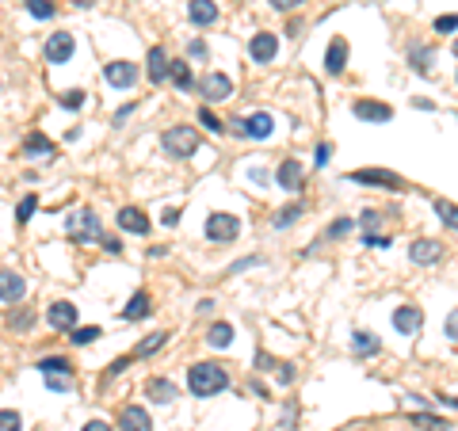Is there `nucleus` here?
Masks as SVG:
<instances>
[{"label":"nucleus","instance_id":"obj_60","mask_svg":"<svg viewBox=\"0 0 458 431\" xmlns=\"http://www.w3.org/2000/svg\"><path fill=\"white\" fill-rule=\"evenodd\" d=\"M451 50H454V58H458V39H454V46H451Z\"/></svg>","mask_w":458,"mask_h":431},{"label":"nucleus","instance_id":"obj_45","mask_svg":"<svg viewBox=\"0 0 458 431\" xmlns=\"http://www.w3.org/2000/svg\"><path fill=\"white\" fill-rule=\"evenodd\" d=\"M363 245H367V248H390V237H386V233H382V237H378V233H367Z\"/></svg>","mask_w":458,"mask_h":431},{"label":"nucleus","instance_id":"obj_35","mask_svg":"<svg viewBox=\"0 0 458 431\" xmlns=\"http://www.w3.org/2000/svg\"><path fill=\"white\" fill-rule=\"evenodd\" d=\"M435 214H439V221H443L447 229H454V233H458V206H454V202L435 199Z\"/></svg>","mask_w":458,"mask_h":431},{"label":"nucleus","instance_id":"obj_50","mask_svg":"<svg viewBox=\"0 0 458 431\" xmlns=\"http://www.w3.org/2000/svg\"><path fill=\"white\" fill-rule=\"evenodd\" d=\"M275 370H279V382H283V386H291V382H294V367H291V363H275Z\"/></svg>","mask_w":458,"mask_h":431},{"label":"nucleus","instance_id":"obj_37","mask_svg":"<svg viewBox=\"0 0 458 431\" xmlns=\"http://www.w3.org/2000/svg\"><path fill=\"white\" fill-rule=\"evenodd\" d=\"M298 218H302V202H291V206H283V210L275 214V229H287V226H294Z\"/></svg>","mask_w":458,"mask_h":431},{"label":"nucleus","instance_id":"obj_10","mask_svg":"<svg viewBox=\"0 0 458 431\" xmlns=\"http://www.w3.org/2000/svg\"><path fill=\"white\" fill-rule=\"evenodd\" d=\"M104 80L111 84V88H134L138 84V65L134 61H107L104 65Z\"/></svg>","mask_w":458,"mask_h":431},{"label":"nucleus","instance_id":"obj_42","mask_svg":"<svg viewBox=\"0 0 458 431\" xmlns=\"http://www.w3.org/2000/svg\"><path fill=\"white\" fill-rule=\"evenodd\" d=\"M188 58H199V61H207V58H210L207 42H203V39H191V42H188Z\"/></svg>","mask_w":458,"mask_h":431},{"label":"nucleus","instance_id":"obj_12","mask_svg":"<svg viewBox=\"0 0 458 431\" xmlns=\"http://www.w3.org/2000/svg\"><path fill=\"white\" fill-rule=\"evenodd\" d=\"M275 54H279V39H275L271 31L252 35V42H248V58H252V61L267 65V61H275Z\"/></svg>","mask_w":458,"mask_h":431},{"label":"nucleus","instance_id":"obj_57","mask_svg":"<svg viewBox=\"0 0 458 431\" xmlns=\"http://www.w3.org/2000/svg\"><path fill=\"white\" fill-rule=\"evenodd\" d=\"M252 264H260V256H248V260H237V264H233L229 271H233V275H237V271H245V267H252Z\"/></svg>","mask_w":458,"mask_h":431},{"label":"nucleus","instance_id":"obj_52","mask_svg":"<svg viewBox=\"0 0 458 431\" xmlns=\"http://www.w3.org/2000/svg\"><path fill=\"white\" fill-rule=\"evenodd\" d=\"M447 336L458 344V309H451V317H447Z\"/></svg>","mask_w":458,"mask_h":431},{"label":"nucleus","instance_id":"obj_21","mask_svg":"<svg viewBox=\"0 0 458 431\" xmlns=\"http://www.w3.org/2000/svg\"><path fill=\"white\" fill-rule=\"evenodd\" d=\"M145 77L153 80V84H164L168 80V54L161 50V46H153V50H149V58H145Z\"/></svg>","mask_w":458,"mask_h":431},{"label":"nucleus","instance_id":"obj_44","mask_svg":"<svg viewBox=\"0 0 458 431\" xmlns=\"http://www.w3.org/2000/svg\"><path fill=\"white\" fill-rule=\"evenodd\" d=\"M351 226H355V218H340V221H332V226H329V237H344V233H351Z\"/></svg>","mask_w":458,"mask_h":431},{"label":"nucleus","instance_id":"obj_26","mask_svg":"<svg viewBox=\"0 0 458 431\" xmlns=\"http://www.w3.org/2000/svg\"><path fill=\"white\" fill-rule=\"evenodd\" d=\"M168 80L176 84V88H195V77H191V65L188 61H168Z\"/></svg>","mask_w":458,"mask_h":431},{"label":"nucleus","instance_id":"obj_4","mask_svg":"<svg viewBox=\"0 0 458 431\" xmlns=\"http://www.w3.org/2000/svg\"><path fill=\"white\" fill-rule=\"evenodd\" d=\"M226 130H233L237 138H271V130H275V119L267 115V111H256V115L248 119H233V123H226Z\"/></svg>","mask_w":458,"mask_h":431},{"label":"nucleus","instance_id":"obj_7","mask_svg":"<svg viewBox=\"0 0 458 431\" xmlns=\"http://www.w3.org/2000/svg\"><path fill=\"white\" fill-rule=\"evenodd\" d=\"M20 149H23L27 161H42V164H50L54 157H58V145H54L50 138L42 134V130H31V134L23 138V145H20Z\"/></svg>","mask_w":458,"mask_h":431},{"label":"nucleus","instance_id":"obj_16","mask_svg":"<svg viewBox=\"0 0 458 431\" xmlns=\"http://www.w3.org/2000/svg\"><path fill=\"white\" fill-rule=\"evenodd\" d=\"M180 397V386L172 378H149L145 382V401H157V405H172Z\"/></svg>","mask_w":458,"mask_h":431},{"label":"nucleus","instance_id":"obj_32","mask_svg":"<svg viewBox=\"0 0 458 431\" xmlns=\"http://www.w3.org/2000/svg\"><path fill=\"white\" fill-rule=\"evenodd\" d=\"M39 370H42V374H77L65 355H46V359H39Z\"/></svg>","mask_w":458,"mask_h":431},{"label":"nucleus","instance_id":"obj_22","mask_svg":"<svg viewBox=\"0 0 458 431\" xmlns=\"http://www.w3.org/2000/svg\"><path fill=\"white\" fill-rule=\"evenodd\" d=\"M344 65H348V42H344V39H332V42H329V54H325V69H329L332 77H340Z\"/></svg>","mask_w":458,"mask_h":431},{"label":"nucleus","instance_id":"obj_59","mask_svg":"<svg viewBox=\"0 0 458 431\" xmlns=\"http://www.w3.org/2000/svg\"><path fill=\"white\" fill-rule=\"evenodd\" d=\"M77 8H96V0H73Z\"/></svg>","mask_w":458,"mask_h":431},{"label":"nucleus","instance_id":"obj_23","mask_svg":"<svg viewBox=\"0 0 458 431\" xmlns=\"http://www.w3.org/2000/svg\"><path fill=\"white\" fill-rule=\"evenodd\" d=\"M409 256H413V264H424V267H428V264H435V260L443 256V245L424 237V241H416V245L409 248Z\"/></svg>","mask_w":458,"mask_h":431},{"label":"nucleus","instance_id":"obj_40","mask_svg":"<svg viewBox=\"0 0 458 431\" xmlns=\"http://www.w3.org/2000/svg\"><path fill=\"white\" fill-rule=\"evenodd\" d=\"M27 4V12L35 16V20H54V4L50 0H23Z\"/></svg>","mask_w":458,"mask_h":431},{"label":"nucleus","instance_id":"obj_43","mask_svg":"<svg viewBox=\"0 0 458 431\" xmlns=\"http://www.w3.org/2000/svg\"><path fill=\"white\" fill-rule=\"evenodd\" d=\"M329 161H332V145H329V142H321V145H317V153H313V164H317V168H325Z\"/></svg>","mask_w":458,"mask_h":431},{"label":"nucleus","instance_id":"obj_17","mask_svg":"<svg viewBox=\"0 0 458 431\" xmlns=\"http://www.w3.org/2000/svg\"><path fill=\"white\" fill-rule=\"evenodd\" d=\"M420 324H424V313H420L416 305H397V309H394V329H397L401 336H416Z\"/></svg>","mask_w":458,"mask_h":431},{"label":"nucleus","instance_id":"obj_33","mask_svg":"<svg viewBox=\"0 0 458 431\" xmlns=\"http://www.w3.org/2000/svg\"><path fill=\"white\" fill-rule=\"evenodd\" d=\"M409 424H413L416 431H451V427H447V420L428 416V412H416V416H409Z\"/></svg>","mask_w":458,"mask_h":431},{"label":"nucleus","instance_id":"obj_6","mask_svg":"<svg viewBox=\"0 0 458 431\" xmlns=\"http://www.w3.org/2000/svg\"><path fill=\"white\" fill-rule=\"evenodd\" d=\"M241 237V218L237 214H210L207 218V241H218V245H229V241Z\"/></svg>","mask_w":458,"mask_h":431},{"label":"nucleus","instance_id":"obj_3","mask_svg":"<svg viewBox=\"0 0 458 431\" xmlns=\"http://www.w3.org/2000/svg\"><path fill=\"white\" fill-rule=\"evenodd\" d=\"M65 233H69V241H77V245H88V241H100L104 237V226H100L96 210H77L73 218H65Z\"/></svg>","mask_w":458,"mask_h":431},{"label":"nucleus","instance_id":"obj_18","mask_svg":"<svg viewBox=\"0 0 458 431\" xmlns=\"http://www.w3.org/2000/svg\"><path fill=\"white\" fill-rule=\"evenodd\" d=\"M119 431H153V420L142 405H126L119 412Z\"/></svg>","mask_w":458,"mask_h":431},{"label":"nucleus","instance_id":"obj_56","mask_svg":"<svg viewBox=\"0 0 458 431\" xmlns=\"http://www.w3.org/2000/svg\"><path fill=\"white\" fill-rule=\"evenodd\" d=\"M298 4H302V0H271V8H279V12H291Z\"/></svg>","mask_w":458,"mask_h":431},{"label":"nucleus","instance_id":"obj_46","mask_svg":"<svg viewBox=\"0 0 458 431\" xmlns=\"http://www.w3.org/2000/svg\"><path fill=\"white\" fill-rule=\"evenodd\" d=\"M100 245H104L111 256H123V241H119V237H107V233H104V237H100Z\"/></svg>","mask_w":458,"mask_h":431},{"label":"nucleus","instance_id":"obj_38","mask_svg":"<svg viewBox=\"0 0 458 431\" xmlns=\"http://www.w3.org/2000/svg\"><path fill=\"white\" fill-rule=\"evenodd\" d=\"M84 99H88V96H84L80 88H69V92H61V96H58V103H61L65 111H80V107H84Z\"/></svg>","mask_w":458,"mask_h":431},{"label":"nucleus","instance_id":"obj_30","mask_svg":"<svg viewBox=\"0 0 458 431\" xmlns=\"http://www.w3.org/2000/svg\"><path fill=\"white\" fill-rule=\"evenodd\" d=\"M100 340V329L96 324H77V329H69V344L73 348H88V344Z\"/></svg>","mask_w":458,"mask_h":431},{"label":"nucleus","instance_id":"obj_39","mask_svg":"<svg viewBox=\"0 0 458 431\" xmlns=\"http://www.w3.org/2000/svg\"><path fill=\"white\" fill-rule=\"evenodd\" d=\"M0 431H23V416L16 408H0Z\"/></svg>","mask_w":458,"mask_h":431},{"label":"nucleus","instance_id":"obj_15","mask_svg":"<svg viewBox=\"0 0 458 431\" xmlns=\"http://www.w3.org/2000/svg\"><path fill=\"white\" fill-rule=\"evenodd\" d=\"M351 115L363 119V123H390V119H394V111H390L386 103H378V99H355Z\"/></svg>","mask_w":458,"mask_h":431},{"label":"nucleus","instance_id":"obj_25","mask_svg":"<svg viewBox=\"0 0 458 431\" xmlns=\"http://www.w3.org/2000/svg\"><path fill=\"white\" fill-rule=\"evenodd\" d=\"M432 58H435V50H432V46H424V42H416L413 50H409V61H413V69L420 73V77L432 73Z\"/></svg>","mask_w":458,"mask_h":431},{"label":"nucleus","instance_id":"obj_31","mask_svg":"<svg viewBox=\"0 0 458 431\" xmlns=\"http://www.w3.org/2000/svg\"><path fill=\"white\" fill-rule=\"evenodd\" d=\"M31 324H35V309L20 305V309H12V313H8V329H16V332H31Z\"/></svg>","mask_w":458,"mask_h":431},{"label":"nucleus","instance_id":"obj_24","mask_svg":"<svg viewBox=\"0 0 458 431\" xmlns=\"http://www.w3.org/2000/svg\"><path fill=\"white\" fill-rule=\"evenodd\" d=\"M233 336H237V332H233L229 321H214L210 329H207V344L222 351V348H229V344H233Z\"/></svg>","mask_w":458,"mask_h":431},{"label":"nucleus","instance_id":"obj_47","mask_svg":"<svg viewBox=\"0 0 458 431\" xmlns=\"http://www.w3.org/2000/svg\"><path fill=\"white\" fill-rule=\"evenodd\" d=\"M382 226V214L378 210H367V214H363V229H367V233H375Z\"/></svg>","mask_w":458,"mask_h":431},{"label":"nucleus","instance_id":"obj_51","mask_svg":"<svg viewBox=\"0 0 458 431\" xmlns=\"http://www.w3.org/2000/svg\"><path fill=\"white\" fill-rule=\"evenodd\" d=\"M126 367H130V359H115V363H111V367H107V374H104V382H107V378H119V374H123Z\"/></svg>","mask_w":458,"mask_h":431},{"label":"nucleus","instance_id":"obj_19","mask_svg":"<svg viewBox=\"0 0 458 431\" xmlns=\"http://www.w3.org/2000/svg\"><path fill=\"white\" fill-rule=\"evenodd\" d=\"M302 164L294 161V157H287L283 164H279V172H275V180H279V187H283V191H298V187H302Z\"/></svg>","mask_w":458,"mask_h":431},{"label":"nucleus","instance_id":"obj_29","mask_svg":"<svg viewBox=\"0 0 458 431\" xmlns=\"http://www.w3.org/2000/svg\"><path fill=\"white\" fill-rule=\"evenodd\" d=\"M164 340H168V332H149L145 340L134 348V359H149V355H157V351L164 348Z\"/></svg>","mask_w":458,"mask_h":431},{"label":"nucleus","instance_id":"obj_41","mask_svg":"<svg viewBox=\"0 0 458 431\" xmlns=\"http://www.w3.org/2000/svg\"><path fill=\"white\" fill-rule=\"evenodd\" d=\"M199 123H203V126H207V130H210V134H226V123H222V119H218V115H214V111H210V107H203V111H199Z\"/></svg>","mask_w":458,"mask_h":431},{"label":"nucleus","instance_id":"obj_14","mask_svg":"<svg viewBox=\"0 0 458 431\" xmlns=\"http://www.w3.org/2000/svg\"><path fill=\"white\" fill-rule=\"evenodd\" d=\"M23 294H27V279L20 271H0V302L16 305V302H23Z\"/></svg>","mask_w":458,"mask_h":431},{"label":"nucleus","instance_id":"obj_55","mask_svg":"<svg viewBox=\"0 0 458 431\" xmlns=\"http://www.w3.org/2000/svg\"><path fill=\"white\" fill-rule=\"evenodd\" d=\"M84 431H115L107 424V420H88V424H84Z\"/></svg>","mask_w":458,"mask_h":431},{"label":"nucleus","instance_id":"obj_1","mask_svg":"<svg viewBox=\"0 0 458 431\" xmlns=\"http://www.w3.org/2000/svg\"><path fill=\"white\" fill-rule=\"evenodd\" d=\"M188 389L195 397H214V393L229 389V370L218 363H195L188 370Z\"/></svg>","mask_w":458,"mask_h":431},{"label":"nucleus","instance_id":"obj_58","mask_svg":"<svg viewBox=\"0 0 458 431\" xmlns=\"http://www.w3.org/2000/svg\"><path fill=\"white\" fill-rule=\"evenodd\" d=\"M248 180H252V183H260V187H264V183H267V172H264V168H252V172H248Z\"/></svg>","mask_w":458,"mask_h":431},{"label":"nucleus","instance_id":"obj_5","mask_svg":"<svg viewBox=\"0 0 458 431\" xmlns=\"http://www.w3.org/2000/svg\"><path fill=\"white\" fill-rule=\"evenodd\" d=\"M77 54V39H73L69 31H54V35H46V46H42V58L46 65H65Z\"/></svg>","mask_w":458,"mask_h":431},{"label":"nucleus","instance_id":"obj_54","mask_svg":"<svg viewBox=\"0 0 458 431\" xmlns=\"http://www.w3.org/2000/svg\"><path fill=\"white\" fill-rule=\"evenodd\" d=\"M256 367L260 370H271V367H275V359H271L267 351H256Z\"/></svg>","mask_w":458,"mask_h":431},{"label":"nucleus","instance_id":"obj_11","mask_svg":"<svg viewBox=\"0 0 458 431\" xmlns=\"http://www.w3.org/2000/svg\"><path fill=\"white\" fill-rule=\"evenodd\" d=\"M77 321H80V309L73 305V302H54L50 309H46V324H50V329H58V332L77 329Z\"/></svg>","mask_w":458,"mask_h":431},{"label":"nucleus","instance_id":"obj_53","mask_svg":"<svg viewBox=\"0 0 458 431\" xmlns=\"http://www.w3.org/2000/svg\"><path fill=\"white\" fill-rule=\"evenodd\" d=\"M134 111H138V103H126V107H119V111H115V126H119V123H126V119L134 115Z\"/></svg>","mask_w":458,"mask_h":431},{"label":"nucleus","instance_id":"obj_2","mask_svg":"<svg viewBox=\"0 0 458 431\" xmlns=\"http://www.w3.org/2000/svg\"><path fill=\"white\" fill-rule=\"evenodd\" d=\"M161 145L172 161H188L195 149H199V130L195 126H168L161 134Z\"/></svg>","mask_w":458,"mask_h":431},{"label":"nucleus","instance_id":"obj_8","mask_svg":"<svg viewBox=\"0 0 458 431\" xmlns=\"http://www.w3.org/2000/svg\"><path fill=\"white\" fill-rule=\"evenodd\" d=\"M348 180L375 183V187H386V191H405V180L397 172H386V168H359V172H348Z\"/></svg>","mask_w":458,"mask_h":431},{"label":"nucleus","instance_id":"obj_36","mask_svg":"<svg viewBox=\"0 0 458 431\" xmlns=\"http://www.w3.org/2000/svg\"><path fill=\"white\" fill-rule=\"evenodd\" d=\"M35 210H39V195H23L20 206H16V226H27Z\"/></svg>","mask_w":458,"mask_h":431},{"label":"nucleus","instance_id":"obj_13","mask_svg":"<svg viewBox=\"0 0 458 431\" xmlns=\"http://www.w3.org/2000/svg\"><path fill=\"white\" fill-rule=\"evenodd\" d=\"M115 221H119V229H123V233H138V237H145V233L153 229L142 206H123V210L115 214Z\"/></svg>","mask_w":458,"mask_h":431},{"label":"nucleus","instance_id":"obj_28","mask_svg":"<svg viewBox=\"0 0 458 431\" xmlns=\"http://www.w3.org/2000/svg\"><path fill=\"white\" fill-rule=\"evenodd\" d=\"M351 351L367 359V355H378V351H382V340H375L370 332H355V336H351Z\"/></svg>","mask_w":458,"mask_h":431},{"label":"nucleus","instance_id":"obj_9","mask_svg":"<svg viewBox=\"0 0 458 431\" xmlns=\"http://www.w3.org/2000/svg\"><path fill=\"white\" fill-rule=\"evenodd\" d=\"M199 96L207 103H222L233 96V80L226 77V73H207V77L199 80Z\"/></svg>","mask_w":458,"mask_h":431},{"label":"nucleus","instance_id":"obj_34","mask_svg":"<svg viewBox=\"0 0 458 431\" xmlns=\"http://www.w3.org/2000/svg\"><path fill=\"white\" fill-rule=\"evenodd\" d=\"M42 378H46V389H54V393L77 389V374H42Z\"/></svg>","mask_w":458,"mask_h":431},{"label":"nucleus","instance_id":"obj_27","mask_svg":"<svg viewBox=\"0 0 458 431\" xmlns=\"http://www.w3.org/2000/svg\"><path fill=\"white\" fill-rule=\"evenodd\" d=\"M142 317H149V294H145V290H138V294L126 302V309H123V321H142Z\"/></svg>","mask_w":458,"mask_h":431},{"label":"nucleus","instance_id":"obj_20","mask_svg":"<svg viewBox=\"0 0 458 431\" xmlns=\"http://www.w3.org/2000/svg\"><path fill=\"white\" fill-rule=\"evenodd\" d=\"M188 20L199 23V27L218 23V4H214V0H191V4H188Z\"/></svg>","mask_w":458,"mask_h":431},{"label":"nucleus","instance_id":"obj_49","mask_svg":"<svg viewBox=\"0 0 458 431\" xmlns=\"http://www.w3.org/2000/svg\"><path fill=\"white\" fill-rule=\"evenodd\" d=\"M161 221H164V226H168V229H172V226H180V206H164V214H161Z\"/></svg>","mask_w":458,"mask_h":431},{"label":"nucleus","instance_id":"obj_48","mask_svg":"<svg viewBox=\"0 0 458 431\" xmlns=\"http://www.w3.org/2000/svg\"><path fill=\"white\" fill-rule=\"evenodd\" d=\"M435 31L443 35V31H458V16H439L435 20Z\"/></svg>","mask_w":458,"mask_h":431}]
</instances>
